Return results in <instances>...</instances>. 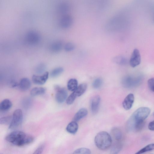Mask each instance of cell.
<instances>
[{
    "mask_svg": "<svg viewBox=\"0 0 154 154\" xmlns=\"http://www.w3.org/2000/svg\"><path fill=\"white\" fill-rule=\"evenodd\" d=\"M8 142L18 146H23L32 143L33 140V137L20 131H14L6 137Z\"/></svg>",
    "mask_w": 154,
    "mask_h": 154,
    "instance_id": "6da1fadb",
    "label": "cell"
},
{
    "mask_svg": "<svg viewBox=\"0 0 154 154\" xmlns=\"http://www.w3.org/2000/svg\"><path fill=\"white\" fill-rule=\"evenodd\" d=\"M150 109L147 107H140L133 113L128 120L127 128L128 130H132L136 125L144 122V120L148 117L150 112Z\"/></svg>",
    "mask_w": 154,
    "mask_h": 154,
    "instance_id": "7a4b0ae2",
    "label": "cell"
},
{
    "mask_svg": "<svg viewBox=\"0 0 154 154\" xmlns=\"http://www.w3.org/2000/svg\"><path fill=\"white\" fill-rule=\"evenodd\" d=\"M94 142L99 149L105 150L111 146L112 139L111 136L108 132L102 131L99 132L95 136Z\"/></svg>",
    "mask_w": 154,
    "mask_h": 154,
    "instance_id": "3957f363",
    "label": "cell"
},
{
    "mask_svg": "<svg viewBox=\"0 0 154 154\" xmlns=\"http://www.w3.org/2000/svg\"><path fill=\"white\" fill-rule=\"evenodd\" d=\"M23 119V114L22 110L20 109L15 110L13 113L9 128L13 129L18 127L22 123Z\"/></svg>",
    "mask_w": 154,
    "mask_h": 154,
    "instance_id": "277c9868",
    "label": "cell"
},
{
    "mask_svg": "<svg viewBox=\"0 0 154 154\" xmlns=\"http://www.w3.org/2000/svg\"><path fill=\"white\" fill-rule=\"evenodd\" d=\"M25 40L27 43L31 45H35L38 43L40 40L39 34L34 31H30L26 34Z\"/></svg>",
    "mask_w": 154,
    "mask_h": 154,
    "instance_id": "5b68a950",
    "label": "cell"
},
{
    "mask_svg": "<svg viewBox=\"0 0 154 154\" xmlns=\"http://www.w3.org/2000/svg\"><path fill=\"white\" fill-rule=\"evenodd\" d=\"M55 89L56 91L55 99L56 101L60 103H63L67 98V90L65 88H60L58 85L55 86Z\"/></svg>",
    "mask_w": 154,
    "mask_h": 154,
    "instance_id": "8992f818",
    "label": "cell"
},
{
    "mask_svg": "<svg viewBox=\"0 0 154 154\" xmlns=\"http://www.w3.org/2000/svg\"><path fill=\"white\" fill-rule=\"evenodd\" d=\"M140 78L139 77L126 76L122 79V84L124 87L128 88L138 83L140 81Z\"/></svg>",
    "mask_w": 154,
    "mask_h": 154,
    "instance_id": "52a82bcc",
    "label": "cell"
},
{
    "mask_svg": "<svg viewBox=\"0 0 154 154\" xmlns=\"http://www.w3.org/2000/svg\"><path fill=\"white\" fill-rule=\"evenodd\" d=\"M87 84L85 83L79 85L76 89L69 96L70 99L74 101L77 97L81 96L85 93L87 89Z\"/></svg>",
    "mask_w": 154,
    "mask_h": 154,
    "instance_id": "ba28073f",
    "label": "cell"
},
{
    "mask_svg": "<svg viewBox=\"0 0 154 154\" xmlns=\"http://www.w3.org/2000/svg\"><path fill=\"white\" fill-rule=\"evenodd\" d=\"M141 56L139 51L135 49L133 51L130 60V64L132 67L139 65L141 62Z\"/></svg>",
    "mask_w": 154,
    "mask_h": 154,
    "instance_id": "9c48e42d",
    "label": "cell"
},
{
    "mask_svg": "<svg viewBox=\"0 0 154 154\" xmlns=\"http://www.w3.org/2000/svg\"><path fill=\"white\" fill-rule=\"evenodd\" d=\"M49 73L48 72H45L42 75H33L32 77L33 82L36 84L41 85L44 84L48 80Z\"/></svg>",
    "mask_w": 154,
    "mask_h": 154,
    "instance_id": "30bf717a",
    "label": "cell"
},
{
    "mask_svg": "<svg viewBox=\"0 0 154 154\" xmlns=\"http://www.w3.org/2000/svg\"><path fill=\"white\" fill-rule=\"evenodd\" d=\"M73 22L72 17L68 14L62 15L60 20L59 23L62 28L66 29L69 28L72 24Z\"/></svg>",
    "mask_w": 154,
    "mask_h": 154,
    "instance_id": "8fae6325",
    "label": "cell"
},
{
    "mask_svg": "<svg viewBox=\"0 0 154 154\" xmlns=\"http://www.w3.org/2000/svg\"><path fill=\"white\" fill-rule=\"evenodd\" d=\"M134 100V96L133 94L130 93L128 94L122 102V106L126 110L130 109L133 106Z\"/></svg>",
    "mask_w": 154,
    "mask_h": 154,
    "instance_id": "7c38bea8",
    "label": "cell"
},
{
    "mask_svg": "<svg viewBox=\"0 0 154 154\" xmlns=\"http://www.w3.org/2000/svg\"><path fill=\"white\" fill-rule=\"evenodd\" d=\"M101 98L99 95L93 97L90 101V106L92 112L95 113L98 111L100 101Z\"/></svg>",
    "mask_w": 154,
    "mask_h": 154,
    "instance_id": "4fadbf2b",
    "label": "cell"
},
{
    "mask_svg": "<svg viewBox=\"0 0 154 154\" xmlns=\"http://www.w3.org/2000/svg\"><path fill=\"white\" fill-rule=\"evenodd\" d=\"M31 86L30 80L26 78L21 79L19 84V87L20 90L23 91H26L29 89Z\"/></svg>",
    "mask_w": 154,
    "mask_h": 154,
    "instance_id": "5bb4252c",
    "label": "cell"
},
{
    "mask_svg": "<svg viewBox=\"0 0 154 154\" xmlns=\"http://www.w3.org/2000/svg\"><path fill=\"white\" fill-rule=\"evenodd\" d=\"M70 9L69 4L67 2H64L60 3L58 8V13L62 15L67 14Z\"/></svg>",
    "mask_w": 154,
    "mask_h": 154,
    "instance_id": "9a60e30c",
    "label": "cell"
},
{
    "mask_svg": "<svg viewBox=\"0 0 154 154\" xmlns=\"http://www.w3.org/2000/svg\"><path fill=\"white\" fill-rule=\"evenodd\" d=\"M88 113L87 110L85 108H82L79 109L75 115L73 121L77 122L85 117Z\"/></svg>",
    "mask_w": 154,
    "mask_h": 154,
    "instance_id": "2e32d148",
    "label": "cell"
},
{
    "mask_svg": "<svg viewBox=\"0 0 154 154\" xmlns=\"http://www.w3.org/2000/svg\"><path fill=\"white\" fill-rule=\"evenodd\" d=\"M111 134L113 138L116 142H121L122 138V134L120 130L118 128H114L111 130Z\"/></svg>",
    "mask_w": 154,
    "mask_h": 154,
    "instance_id": "e0dca14e",
    "label": "cell"
},
{
    "mask_svg": "<svg viewBox=\"0 0 154 154\" xmlns=\"http://www.w3.org/2000/svg\"><path fill=\"white\" fill-rule=\"evenodd\" d=\"M79 126L76 121H73L69 123L67 126L66 129L69 133L74 134L77 132Z\"/></svg>",
    "mask_w": 154,
    "mask_h": 154,
    "instance_id": "ac0fdd59",
    "label": "cell"
},
{
    "mask_svg": "<svg viewBox=\"0 0 154 154\" xmlns=\"http://www.w3.org/2000/svg\"><path fill=\"white\" fill-rule=\"evenodd\" d=\"M12 106L11 101L8 99L3 100L0 104V109L2 111H7L10 109Z\"/></svg>",
    "mask_w": 154,
    "mask_h": 154,
    "instance_id": "d6986e66",
    "label": "cell"
},
{
    "mask_svg": "<svg viewBox=\"0 0 154 154\" xmlns=\"http://www.w3.org/2000/svg\"><path fill=\"white\" fill-rule=\"evenodd\" d=\"M45 88L42 87H35L30 91L31 96H35L44 94L45 92Z\"/></svg>",
    "mask_w": 154,
    "mask_h": 154,
    "instance_id": "ffe728a7",
    "label": "cell"
},
{
    "mask_svg": "<svg viewBox=\"0 0 154 154\" xmlns=\"http://www.w3.org/2000/svg\"><path fill=\"white\" fill-rule=\"evenodd\" d=\"M78 86V81L76 79H70L67 82V88L69 91H73L76 89Z\"/></svg>",
    "mask_w": 154,
    "mask_h": 154,
    "instance_id": "44dd1931",
    "label": "cell"
},
{
    "mask_svg": "<svg viewBox=\"0 0 154 154\" xmlns=\"http://www.w3.org/2000/svg\"><path fill=\"white\" fill-rule=\"evenodd\" d=\"M62 48V43L59 42H56L53 43L51 46V51L54 52L60 51Z\"/></svg>",
    "mask_w": 154,
    "mask_h": 154,
    "instance_id": "7402d4cb",
    "label": "cell"
},
{
    "mask_svg": "<svg viewBox=\"0 0 154 154\" xmlns=\"http://www.w3.org/2000/svg\"><path fill=\"white\" fill-rule=\"evenodd\" d=\"M154 149V143H152L149 144L137 152L135 154H139L150 151Z\"/></svg>",
    "mask_w": 154,
    "mask_h": 154,
    "instance_id": "603a6c76",
    "label": "cell"
},
{
    "mask_svg": "<svg viewBox=\"0 0 154 154\" xmlns=\"http://www.w3.org/2000/svg\"><path fill=\"white\" fill-rule=\"evenodd\" d=\"M63 71V69L61 67H58L53 69L50 72V76L52 78L57 77Z\"/></svg>",
    "mask_w": 154,
    "mask_h": 154,
    "instance_id": "cb8c5ba5",
    "label": "cell"
},
{
    "mask_svg": "<svg viewBox=\"0 0 154 154\" xmlns=\"http://www.w3.org/2000/svg\"><path fill=\"white\" fill-rule=\"evenodd\" d=\"M122 147L121 142H116L112 147L111 152L112 153H117L120 151Z\"/></svg>",
    "mask_w": 154,
    "mask_h": 154,
    "instance_id": "d4e9b609",
    "label": "cell"
},
{
    "mask_svg": "<svg viewBox=\"0 0 154 154\" xmlns=\"http://www.w3.org/2000/svg\"><path fill=\"white\" fill-rule=\"evenodd\" d=\"M91 153V151L89 149L85 147H82L75 150L74 152L73 153L90 154Z\"/></svg>",
    "mask_w": 154,
    "mask_h": 154,
    "instance_id": "484cf974",
    "label": "cell"
},
{
    "mask_svg": "<svg viewBox=\"0 0 154 154\" xmlns=\"http://www.w3.org/2000/svg\"><path fill=\"white\" fill-rule=\"evenodd\" d=\"M102 83V79L100 78H98L94 80L93 82L92 85L94 88L98 89L101 86Z\"/></svg>",
    "mask_w": 154,
    "mask_h": 154,
    "instance_id": "4316f807",
    "label": "cell"
},
{
    "mask_svg": "<svg viewBox=\"0 0 154 154\" xmlns=\"http://www.w3.org/2000/svg\"><path fill=\"white\" fill-rule=\"evenodd\" d=\"M12 119V117L11 116H7L1 118L0 123L1 124H10Z\"/></svg>",
    "mask_w": 154,
    "mask_h": 154,
    "instance_id": "83f0119b",
    "label": "cell"
},
{
    "mask_svg": "<svg viewBox=\"0 0 154 154\" xmlns=\"http://www.w3.org/2000/svg\"><path fill=\"white\" fill-rule=\"evenodd\" d=\"M75 48V45L73 43L69 42L65 45L64 49L66 51H70L73 50Z\"/></svg>",
    "mask_w": 154,
    "mask_h": 154,
    "instance_id": "f1b7e54d",
    "label": "cell"
},
{
    "mask_svg": "<svg viewBox=\"0 0 154 154\" xmlns=\"http://www.w3.org/2000/svg\"><path fill=\"white\" fill-rule=\"evenodd\" d=\"M148 85L149 89L154 92V78L149 79L147 82Z\"/></svg>",
    "mask_w": 154,
    "mask_h": 154,
    "instance_id": "f546056e",
    "label": "cell"
},
{
    "mask_svg": "<svg viewBox=\"0 0 154 154\" xmlns=\"http://www.w3.org/2000/svg\"><path fill=\"white\" fill-rule=\"evenodd\" d=\"M44 145L42 144L39 146L33 153L34 154H41L44 148Z\"/></svg>",
    "mask_w": 154,
    "mask_h": 154,
    "instance_id": "4dcf8cb0",
    "label": "cell"
},
{
    "mask_svg": "<svg viewBox=\"0 0 154 154\" xmlns=\"http://www.w3.org/2000/svg\"><path fill=\"white\" fill-rule=\"evenodd\" d=\"M45 66L42 64H40L37 67V70H36V71L38 72V73H41L44 71L45 69Z\"/></svg>",
    "mask_w": 154,
    "mask_h": 154,
    "instance_id": "1f68e13d",
    "label": "cell"
},
{
    "mask_svg": "<svg viewBox=\"0 0 154 154\" xmlns=\"http://www.w3.org/2000/svg\"><path fill=\"white\" fill-rule=\"evenodd\" d=\"M117 59L118 60L117 61L120 64H124L126 62V59L123 57H120Z\"/></svg>",
    "mask_w": 154,
    "mask_h": 154,
    "instance_id": "d6a6232c",
    "label": "cell"
},
{
    "mask_svg": "<svg viewBox=\"0 0 154 154\" xmlns=\"http://www.w3.org/2000/svg\"><path fill=\"white\" fill-rule=\"evenodd\" d=\"M149 129L152 131H154V120L150 122L148 125Z\"/></svg>",
    "mask_w": 154,
    "mask_h": 154,
    "instance_id": "836d02e7",
    "label": "cell"
},
{
    "mask_svg": "<svg viewBox=\"0 0 154 154\" xmlns=\"http://www.w3.org/2000/svg\"><path fill=\"white\" fill-rule=\"evenodd\" d=\"M153 20H154V17H153Z\"/></svg>",
    "mask_w": 154,
    "mask_h": 154,
    "instance_id": "e575fe53",
    "label": "cell"
},
{
    "mask_svg": "<svg viewBox=\"0 0 154 154\" xmlns=\"http://www.w3.org/2000/svg\"></svg>",
    "mask_w": 154,
    "mask_h": 154,
    "instance_id": "d590c367",
    "label": "cell"
}]
</instances>
